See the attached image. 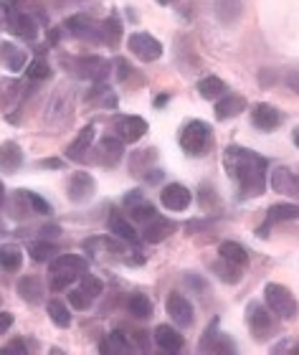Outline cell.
I'll use <instances>...</instances> for the list:
<instances>
[{
  "mask_svg": "<svg viewBox=\"0 0 299 355\" xmlns=\"http://www.w3.org/2000/svg\"><path fill=\"white\" fill-rule=\"evenodd\" d=\"M180 148L190 157H206L213 150V127L203 119H190L180 130Z\"/></svg>",
  "mask_w": 299,
  "mask_h": 355,
  "instance_id": "2",
  "label": "cell"
},
{
  "mask_svg": "<svg viewBox=\"0 0 299 355\" xmlns=\"http://www.w3.org/2000/svg\"><path fill=\"white\" fill-rule=\"evenodd\" d=\"M246 320H248V330H251V335H254L256 340H266V338L274 335V330H277L274 312H271L269 307H264L262 302L248 304Z\"/></svg>",
  "mask_w": 299,
  "mask_h": 355,
  "instance_id": "7",
  "label": "cell"
},
{
  "mask_svg": "<svg viewBox=\"0 0 299 355\" xmlns=\"http://www.w3.org/2000/svg\"><path fill=\"white\" fill-rule=\"evenodd\" d=\"M26 74H28V79H33V82H41V79H51L53 71H51V67H48V61L38 56V59H33L28 67H26Z\"/></svg>",
  "mask_w": 299,
  "mask_h": 355,
  "instance_id": "41",
  "label": "cell"
},
{
  "mask_svg": "<svg viewBox=\"0 0 299 355\" xmlns=\"http://www.w3.org/2000/svg\"><path fill=\"white\" fill-rule=\"evenodd\" d=\"M282 122H284V114H282L274 104L262 102L251 110V125H254L256 130H262V132H274V130L282 127Z\"/></svg>",
  "mask_w": 299,
  "mask_h": 355,
  "instance_id": "12",
  "label": "cell"
},
{
  "mask_svg": "<svg viewBox=\"0 0 299 355\" xmlns=\"http://www.w3.org/2000/svg\"><path fill=\"white\" fill-rule=\"evenodd\" d=\"M91 142H94V125H87L82 132L76 135V140L66 148V160L79 163V160L87 155V150L91 148Z\"/></svg>",
  "mask_w": 299,
  "mask_h": 355,
  "instance_id": "24",
  "label": "cell"
},
{
  "mask_svg": "<svg viewBox=\"0 0 299 355\" xmlns=\"http://www.w3.org/2000/svg\"><path fill=\"white\" fill-rule=\"evenodd\" d=\"M3 203H6V185L0 183V206H3Z\"/></svg>",
  "mask_w": 299,
  "mask_h": 355,
  "instance_id": "56",
  "label": "cell"
},
{
  "mask_svg": "<svg viewBox=\"0 0 299 355\" xmlns=\"http://www.w3.org/2000/svg\"><path fill=\"white\" fill-rule=\"evenodd\" d=\"M264 302L274 312V318L279 320H294L297 318V310L299 304L294 300V295L284 284H277V282H269L266 287H264Z\"/></svg>",
  "mask_w": 299,
  "mask_h": 355,
  "instance_id": "4",
  "label": "cell"
},
{
  "mask_svg": "<svg viewBox=\"0 0 299 355\" xmlns=\"http://www.w3.org/2000/svg\"><path fill=\"white\" fill-rule=\"evenodd\" d=\"M8 26V6L6 3H0V31Z\"/></svg>",
  "mask_w": 299,
  "mask_h": 355,
  "instance_id": "53",
  "label": "cell"
},
{
  "mask_svg": "<svg viewBox=\"0 0 299 355\" xmlns=\"http://www.w3.org/2000/svg\"><path fill=\"white\" fill-rule=\"evenodd\" d=\"M84 252L91 254V257H97V259H102V257H117V259H125V249H122V241L117 236H91L84 241Z\"/></svg>",
  "mask_w": 299,
  "mask_h": 355,
  "instance_id": "13",
  "label": "cell"
},
{
  "mask_svg": "<svg viewBox=\"0 0 299 355\" xmlns=\"http://www.w3.org/2000/svg\"><path fill=\"white\" fill-rule=\"evenodd\" d=\"M120 38H122V21L117 15H109L105 21L99 23V41L109 49H117L120 46Z\"/></svg>",
  "mask_w": 299,
  "mask_h": 355,
  "instance_id": "26",
  "label": "cell"
},
{
  "mask_svg": "<svg viewBox=\"0 0 299 355\" xmlns=\"http://www.w3.org/2000/svg\"><path fill=\"white\" fill-rule=\"evenodd\" d=\"M127 49L135 53L140 61H145V64L157 61L163 56V44H160L155 36L145 33V31H137V33H132V36L127 38Z\"/></svg>",
  "mask_w": 299,
  "mask_h": 355,
  "instance_id": "9",
  "label": "cell"
},
{
  "mask_svg": "<svg viewBox=\"0 0 299 355\" xmlns=\"http://www.w3.org/2000/svg\"><path fill=\"white\" fill-rule=\"evenodd\" d=\"M140 200H145L143 191H129L127 196H125V200H122V206L129 208V206H135V203H140Z\"/></svg>",
  "mask_w": 299,
  "mask_h": 355,
  "instance_id": "48",
  "label": "cell"
},
{
  "mask_svg": "<svg viewBox=\"0 0 299 355\" xmlns=\"http://www.w3.org/2000/svg\"><path fill=\"white\" fill-rule=\"evenodd\" d=\"M216 203V191L213 185H201V208H210Z\"/></svg>",
  "mask_w": 299,
  "mask_h": 355,
  "instance_id": "46",
  "label": "cell"
},
{
  "mask_svg": "<svg viewBox=\"0 0 299 355\" xmlns=\"http://www.w3.org/2000/svg\"><path fill=\"white\" fill-rule=\"evenodd\" d=\"M216 10H218V18L226 26H231V23H236L241 18L244 6H241V0H216Z\"/></svg>",
  "mask_w": 299,
  "mask_h": 355,
  "instance_id": "34",
  "label": "cell"
},
{
  "mask_svg": "<svg viewBox=\"0 0 299 355\" xmlns=\"http://www.w3.org/2000/svg\"><path fill=\"white\" fill-rule=\"evenodd\" d=\"M87 272V259H82L79 254H59L56 259H51L48 274H51V289L53 292H64L69 289L71 282H76Z\"/></svg>",
  "mask_w": 299,
  "mask_h": 355,
  "instance_id": "3",
  "label": "cell"
},
{
  "mask_svg": "<svg viewBox=\"0 0 299 355\" xmlns=\"http://www.w3.org/2000/svg\"><path fill=\"white\" fill-rule=\"evenodd\" d=\"M157 160V150L147 148V150H137L129 157V173L132 175H147V168Z\"/></svg>",
  "mask_w": 299,
  "mask_h": 355,
  "instance_id": "32",
  "label": "cell"
},
{
  "mask_svg": "<svg viewBox=\"0 0 299 355\" xmlns=\"http://www.w3.org/2000/svg\"><path fill=\"white\" fill-rule=\"evenodd\" d=\"M21 264H23L21 246H15V244L0 246V269H6V272H18Z\"/></svg>",
  "mask_w": 299,
  "mask_h": 355,
  "instance_id": "33",
  "label": "cell"
},
{
  "mask_svg": "<svg viewBox=\"0 0 299 355\" xmlns=\"http://www.w3.org/2000/svg\"><path fill=\"white\" fill-rule=\"evenodd\" d=\"M8 28L13 36L23 38V41H36L38 36V23L21 10H8Z\"/></svg>",
  "mask_w": 299,
  "mask_h": 355,
  "instance_id": "17",
  "label": "cell"
},
{
  "mask_svg": "<svg viewBox=\"0 0 299 355\" xmlns=\"http://www.w3.org/2000/svg\"><path fill=\"white\" fill-rule=\"evenodd\" d=\"M226 92H228L226 82H224V79H218V76H213V74L203 76L201 82H198V94H201L203 99H208V102H216V99H221Z\"/></svg>",
  "mask_w": 299,
  "mask_h": 355,
  "instance_id": "29",
  "label": "cell"
},
{
  "mask_svg": "<svg viewBox=\"0 0 299 355\" xmlns=\"http://www.w3.org/2000/svg\"><path fill=\"white\" fill-rule=\"evenodd\" d=\"M66 64L79 79H87V82H105L109 69H112V64L102 56H79V59H71Z\"/></svg>",
  "mask_w": 299,
  "mask_h": 355,
  "instance_id": "5",
  "label": "cell"
},
{
  "mask_svg": "<svg viewBox=\"0 0 299 355\" xmlns=\"http://www.w3.org/2000/svg\"><path fill=\"white\" fill-rule=\"evenodd\" d=\"M0 61L6 64L10 71H23L26 69V61H28V56H26V51H21L18 46L13 44H0Z\"/></svg>",
  "mask_w": 299,
  "mask_h": 355,
  "instance_id": "28",
  "label": "cell"
},
{
  "mask_svg": "<svg viewBox=\"0 0 299 355\" xmlns=\"http://www.w3.org/2000/svg\"><path fill=\"white\" fill-rule=\"evenodd\" d=\"M175 231H178V223L170 221V218H163V216L157 214L152 221H147L143 226L140 239L147 241V244H160V241H165V239L170 236V234H175Z\"/></svg>",
  "mask_w": 299,
  "mask_h": 355,
  "instance_id": "15",
  "label": "cell"
},
{
  "mask_svg": "<svg viewBox=\"0 0 299 355\" xmlns=\"http://www.w3.org/2000/svg\"><path fill=\"white\" fill-rule=\"evenodd\" d=\"M160 200H163V208L178 214V211H185V208L190 206L193 196H190V191H188L183 183H170L160 191Z\"/></svg>",
  "mask_w": 299,
  "mask_h": 355,
  "instance_id": "16",
  "label": "cell"
},
{
  "mask_svg": "<svg viewBox=\"0 0 299 355\" xmlns=\"http://www.w3.org/2000/svg\"><path fill=\"white\" fill-rule=\"evenodd\" d=\"M114 67H117V76H120V82H127L129 76H132V71H135V69L129 67L125 59H117L114 61Z\"/></svg>",
  "mask_w": 299,
  "mask_h": 355,
  "instance_id": "47",
  "label": "cell"
},
{
  "mask_svg": "<svg viewBox=\"0 0 299 355\" xmlns=\"http://www.w3.org/2000/svg\"><path fill=\"white\" fill-rule=\"evenodd\" d=\"M91 302H94V300H91V297L87 295L82 287H76V289H71V292H69V304H71L74 310H89Z\"/></svg>",
  "mask_w": 299,
  "mask_h": 355,
  "instance_id": "43",
  "label": "cell"
},
{
  "mask_svg": "<svg viewBox=\"0 0 299 355\" xmlns=\"http://www.w3.org/2000/svg\"><path fill=\"white\" fill-rule=\"evenodd\" d=\"M28 254L33 261H51L59 254V244H53L48 239H41V241H33L28 246Z\"/></svg>",
  "mask_w": 299,
  "mask_h": 355,
  "instance_id": "36",
  "label": "cell"
},
{
  "mask_svg": "<svg viewBox=\"0 0 299 355\" xmlns=\"http://www.w3.org/2000/svg\"><path fill=\"white\" fill-rule=\"evenodd\" d=\"M13 327V312H0V335Z\"/></svg>",
  "mask_w": 299,
  "mask_h": 355,
  "instance_id": "49",
  "label": "cell"
},
{
  "mask_svg": "<svg viewBox=\"0 0 299 355\" xmlns=\"http://www.w3.org/2000/svg\"><path fill=\"white\" fill-rule=\"evenodd\" d=\"M157 3H163V6H167V3H172V0H157Z\"/></svg>",
  "mask_w": 299,
  "mask_h": 355,
  "instance_id": "58",
  "label": "cell"
},
{
  "mask_svg": "<svg viewBox=\"0 0 299 355\" xmlns=\"http://www.w3.org/2000/svg\"><path fill=\"white\" fill-rule=\"evenodd\" d=\"M112 130H114V137H120L125 145H132V142L143 140L145 135H147L150 125L147 119L135 117V114H120V117H114Z\"/></svg>",
  "mask_w": 299,
  "mask_h": 355,
  "instance_id": "8",
  "label": "cell"
},
{
  "mask_svg": "<svg viewBox=\"0 0 299 355\" xmlns=\"http://www.w3.org/2000/svg\"><path fill=\"white\" fill-rule=\"evenodd\" d=\"M64 28L71 31V36L82 38V41H94L99 44V23H94L89 15H71Z\"/></svg>",
  "mask_w": 299,
  "mask_h": 355,
  "instance_id": "18",
  "label": "cell"
},
{
  "mask_svg": "<svg viewBox=\"0 0 299 355\" xmlns=\"http://www.w3.org/2000/svg\"><path fill=\"white\" fill-rule=\"evenodd\" d=\"M23 165V150L18 142L8 140L0 145V173H8L13 175L15 171H21Z\"/></svg>",
  "mask_w": 299,
  "mask_h": 355,
  "instance_id": "21",
  "label": "cell"
},
{
  "mask_svg": "<svg viewBox=\"0 0 299 355\" xmlns=\"http://www.w3.org/2000/svg\"><path fill=\"white\" fill-rule=\"evenodd\" d=\"M94 193H97V180L91 178V173L79 171L69 178L66 196L71 203H89V200L94 198Z\"/></svg>",
  "mask_w": 299,
  "mask_h": 355,
  "instance_id": "11",
  "label": "cell"
},
{
  "mask_svg": "<svg viewBox=\"0 0 299 355\" xmlns=\"http://www.w3.org/2000/svg\"><path fill=\"white\" fill-rule=\"evenodd\" d=\"M218 257L233 266H241V269L248 266V252L241 244H236V241H224V244L218 246Z\"/></svg>",
  "mask_w": 299,
  "mask_h": 355,
  "instance_id": "27",
  "label": "cell"
},
{
  "mask_svg": "<svg viewBox=\"0 0 299 355\" xmlns=\"http://www.w3.org/2000/svg\"><path fill=\"white\" fill-rule=\"evenodd\" d=\"M218 335H221V333H218V320H213V322L208 325V330H206V335L201 338V345H198V348H201V353H210V345L216 343Z\"/></svg>",
  "mask_w": 299,
  "mask_h": 355,
  "instance_id": "44",
  "label": "cell"
},
{
  "mask_svg": "<svg viewBox=\"0 0 299 355\" xmlns=\"http://www.w3.org/2000/svg\"><path fill=\"white\" fill-rule=\"evenodd\" d=\"M292 140H294V145H297V148H299V127L292 132Z\"/></svg>",
  "mask_w": 299,
  "mask_h": 355,
  "instance_id": "57",
  "label": "cell"
},
{
  "mask_svg": "<svg viewBox=\"0 0 299 355\" xmlns=\"http://www.w3.org/2000/svg\"><path fill=\"white\" fill-rule=\"evenodd\" d=\"M127 312L137 320H150L152 318V300L143 292H135L127 297Z\"/></svg>",
  "mask_w": 299,
  "mask_h": 355,
  "instance_id": "31",
  "label": "cell"
},
{
  "mask_svg": "<svg viewBox=\"0 0 299 355\" xmlns=\"http://www.w3.org/2000/svg\"><path fill=\"white\" fill-rule=\"evenodd\" d=\"M152 338H155L157 348L165 350V353H180L183 345H185V338H183L172 325H157Z\"/></svg>",
  "mask_w": 299,
  "mask_h": 355,
  "instance_id": "20",
  "label": "cell"
},
{
  "mask_svg": "<svg viewBox=\"0 0 299 355\" xmlns=\"http://www.w3.org/2000/svg\"><path fill=\"white\" fill-rule=\"evenodd\" d=\"M213 272L218 274V279L221 282H226V284H239L241 282V266H233V264H228V261H216V264L210 266Z\"/></svg>",
  "mask_w": 299,
  "mask_h": 355,
  "instance_id": "38",
  "label": "cell"
},
{
  "mask_svg": "<svg viewBox=\"0 0 299 355\" xmlns=\"http://www.w3.org/2000/svg\"><path fill=\"white\" fill-rule=\"evenodd\" d=\"M299 218V206L297 203H277L266 211V223L256 229V236L266 239L269 236V229L274 223H284V221H297Z\"/></svg>",
  "mask_w": 299,
  "mask_h": 355,
  "instance_id": "14",
  "label": "cell"
},
{
  "mask_svg": "<svg viewBox=\"0 0 299 355\" xmlns=\"http://www.w3.org/2000/svg\"><path fill=\"white\" fill-rule=\"evenodd\" d=\"M79 282H82L79 287H82L84 292H87V295L91 297V300H97V297L102 295V292H105V284H102V279H97L94 274H87V272H84L82 277H79Z\"/></svg>",
  "mask_w": 299,
  "mask_h": 355,
  "instance_id": "42",
  "label": "cell"
},
{
  "mask_svg": "<svg viewBox=\"0 0 299 355\" xmlns=\"http://www.w3.org/2000/svg\"><path fill=\"white\" fill-rule=\"evenodd\" d=\"M127 214H129V218L135 223H147V221H152L157 216V211H155V206H150L147 200H140V203H135V206H129L127 208Z\"/></svg>",
  "mask_w": 299,
  "mask_h": 355,
  "instance_id": "39",
  "label": "cell"
},
{
  "mask_svg": "<svg viewBox=\"0 0 299 355\" xmlns=\"http://www.w3.org/2000/svg\"><path fill=\"white\" fill-rule=\"evenodd\" d=\"M246 110V99L239 94H224L221 99H218L216 104V119H233V117H239L241 112Z\"/></svg>",
  "mask_w": 299,
  "mask_h": 355,
  "instance_id": "23",
  "label": "cell"
},
{
  "mask_svg": "<svg viewBox=\"0 0 299 355\" xmlns=\"http://www.w3.org/2000/svg\"><path fill=\"white\" fill-rule=\"evenodd\" d=\"M56 234H61V229H59V226H46V229H41V239L56 236Z\"/></svg>",
  "mask_w": 299,
  "mask_h": 355,
  "instance_id": "52",
  "label": "cell"
},
{
  "mask_svg": "<svg viewBox=\"0 0 299 355\" xmlns=\"http://www.w3.org/2000/svg\"><path fill=\"white\" fill-rule=\"evenodd\" d=\"M44 282L38 279V277H33V274H28V277H21V282H18V295H21V300H26L28 304H38L41 300H44Z\"/></svg>",
  "mask_w": 299,
  "mask_h": 355,
  "instance_id": "25",
  "label": "cell"
},
{
  "mask_svg": "<svg viewBox=\"0 0 299 355\" xmlns=\"http://www.w3.org/2000/svg\"><path fill=\"white\" fill-rule=\"evenodd\" d=\"M97 163H102L105 168H114V165L122 163V157H125V142L120 137H105V140L99 142L97 148Z\"/></svg>",
  "mask_w": 299,
  "mask_h": 355,
  "instance_id": "19",
  "label": "cell"
},
{
  "mask_svg": "<svg viewBox=\"0 0 299 355\" xmlns=\"http://www.w3.org/2000/svg\"><path fill=\"white\" fill-rule=\"evenodd\" d=\"M132 340H135L137 348H143V350H147V348H150V338H147V333H140V330H135V333H132Z\"/></svg>",
  "mask_w": 299,
  "mask_h": 355,
  "instance_id": "50",
  "label": "cell"
},
{
  "mask_svg": "<svg viewBox=\"0 0 299 355\" xmlns=\"http://www.w3.org/2000/svg\"><path fill=\"white\" fill-rule=\"evenodd\" d=\"M165 310H167V315H170V320L175 322L178 327H190L195 320V310L193 304H190V300H188L185 295H180V292H170L167 295V300H165Z\"/></svg>",
  "mask_w": 299,
  "mask_h": 355,
  "instance_id": "10",
  "label": "cell"
},
{
  "mask_svg": "<svg viewBox=\"0 0 299 355\" xmlns=\"http://www.w3.org/2000/svg\"><path fill=\"white\" fill-rule=\"evenodd\" d=\"M28 200H30V208H33V214H41V216H51L53 208L51 203L46 198H41V196H36V193L28 191Z\"/></svg>",
  "mask_w": 299,
  "mask_h": 355,
  "instance_id": "45",
  "label": "cell"
},
{
  "mask_svg": "<svg viewBox=\"0 0 299 355\" xmlns=\"http://www.w3.org/2000/svg\"><path fill=\"white\" fill-rule=\"evenodd\" d=\"M224 168L228 178L239 183V198L248 200L262 196L266 188V173H269V160L248 148H231L224 150Z\"/></svg>",
  "mask_w": 299,
  "mask_h": 355,
  "instance_id": "1",
  "label": "cell"
},
{
  "mask_svg": "<svg viewBox=\"0 0 299 355\" xmlns=\"http://www.w3.org/2000/svg\"><path fill=\"white\" fill-rule=\"evenodd\" d=\"M167 99H170V94H160V96H155V107H165V104H167Z\"/></svg>",
  "mask_w": 299,
  "mask_h": 355,
  "instance_id": "55",
  "label": "cell"
},
{
  "mask_svg": "<svg viewBox=\"0 0 299 355\" xmlns=\"http://www.w3.org/2000/svg\"><path fill=\"white\" fill-rule=\"evenodd\" d=\"M61 114H66L69 119H74V92L71 89H59L53 94L48 112H46V127L48 130H64V119Z\"/></svg>",
  "mask_w": 299,
  "mask_h": 355,
  "instance_id": "6",
  "label": "cell"
},
{
  "mask_svg": "<svg viewBox=\"0 0 299 355\" xmlns=\"http://www.w3.org/2000/svg\"><path fill=\"white\" fill-rule=\"evenodd\" d=\"M0 353H3V355H8V353H26V345H23V343L21 340H15V343H10V345H6V348H3V350H0Z\"/></svg>",
  "mask_w": 299,
  "mask_h": 355,
  "instance_id": "51",
  "label": "cell"
},
{
  "mask_svg": "<svg viewBox=\"0 0 299 355\" xmlns=\"http://www.w3.org/2000/svg\"><path fill=\"white\" fill-rule=\"evenodd\" d=\"M30 214H33V208H30L28 191H15L13 203H10V216H15V218H26V216H30Z\"/></svg>",
  "mask_w": 299,
  "mask_h": 355,
  "instance_id": "40",
  "label": "cell"
},
{
  "mask_svg": "<svg viewBox=\"0 0 299 355\" xmlns=\"http://www.w3.org/2000/svg\"><path fill=\"white\" fill-rule=\"evenodd\" d=\"M109 231H112V236H117L120 241H127V244L135 246L140 241V234L135 231V226L122 216V211H114L109 216Z\"/></svg>",
  "mask_w": 299,
  "mask_h": 355,
  "instance_id": "22",
  "label": "cell"
},
{
  "mask_svg": "<svg viewBox=\"0 0 299 355\" xmlns=\"http://www.w3.org/2000/svg\"><path fill=\"white\" fill-rule=\"evenodd\" d=\"M46 312H48V318L56 327H69L71 325V312H69V304L61 302V300H51V302L46 304Z\"/></svg>",
  "mask_w": 299,
  "mask_h": 355,
  "instance_id": "37",
  "label": "cell"
},
{
  "mask_svg": "<svg viewBox=\"0 0 299 355\" xmlns=\"http://www.w3.org/2000/svg\"><path fill=\"white\" fill-rule=\"evenodd\" d=\"M87 102L97 104V107H107V110H114V107H117V96H114V92L107 87V84L99 87V82H97V87L87 94Z\"/></svg>",
  "mask_w": 299,
  "mask_h": 355,
  "instance_id": "35",
  "label": "cell"
},
{
  "mask_svg": "<svg viewBox=\"0 0 299 355\" xmlns=\"http://www.w3.org/2000/svg\"><path fill=\"white\" fill-rule=\"evenodd\" d=\"M41 168H56V171H59V168H64V160H41Z\"/></svg>",
  "mask_w": 299,
  "mask_h": 355,
  "instance_id": "54",
  "label": "cell"
},
{
  "mask_svg": "<svg viewBox=\"0 0 299 355\" xmlns=\"http://www.w3.org/2000/svg\"><path fill=\"white\" fill-rule=\"evenodd\" d=\"M99 350L102 353H132L135 345L129 343V338L122 330H114V333L107 335L105 343H99Z\"/></svg>",
  "mask_w": 299,
  "mask_h": 355,
  "instance_id": "30",
  "label": "cell"
}]
</instances>
